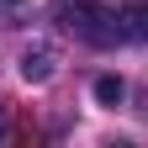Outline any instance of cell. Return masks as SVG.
<instances>
[{
	"label": "cell",
	"mask_w": 148,
	"mask_h": 148,
	"mask_svg": "<svg viewBox=\"0 0 148 148\" xmlns=\"http://www.w3.org/2000/svg\"><path fill=\"white\" fill-rule=\"evenodd\" d=\"M58 21H64V32H74L90 48H116L122 42V16L106 11V5H95V0H64Z\"/></svg>",
	"instance_id": "6da1fadb"
},
{
	"label": "cell",
	"mask_w": 148,
	"mask_h": 148,
	"mask_svg": "<svg viewBox=\"0 0 148 148\" xmlns=\"http://www.w3.org/2000/svg\"><path fill=\"white\" fill-rule=\"evenodd\" d=\"M53 64H58L53 42H32V48L21 53V74H27V85H42V79H53Z\"/></svg>",
	"instance_id": "7a4b0ae2"
},
{
	"label": "cell",
	"mask_w": 148,
	"mask_h": 148,
	"mask_svg": "<svg viewBox=\"0 0 148 148\" xmlns=\"http://www.w3.org/2000/svg\"><path fill=\"white\" fill-rule=\"evenodd\" d=\"M122 16V37L127 42H148V0H132L127 11H116Z\"/></svg>",
	"instance_id": "3957f363"
},
{
	"label": "cell",
	"mask_w": 148,
	"mask_h": 148,
	"mask_svg": "<svg viewBox=\"0 0 148 148\" xmlns=\"http://www.w3.org/2000/svg\"><path fill=\"white\" fill-rule=\"evenodd\" d=\"M127 95V85L116 79V74H101V79H95V101H106V106H116Z\"/></svg>",
	"instance_id": "277c9868"
},
{
	"label": "cell",
	"mask_w": 148,
	"mask_h": 148,
	"mask_svg": "<svg viewBox=\"0 0 148 148\" xmlns=\"http://www.w3.org/2000/svg\"><path fill=\"white\" fill-rule=\"evenodd\" d=\"M0 5H21V0H0Z\"/></svg>",
	"instance_id": "5b68a950"
}]
</instances>
